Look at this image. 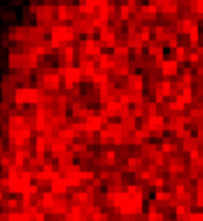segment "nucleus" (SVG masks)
<instances>
[{
    "label": "nucleus",
    "instance_id": "1",
    "mask_svg": "<svg viewBox=\"0 0 203 221\" xmlns=\"http://www.w3.org/2000/svg\"><path fill=\"white\" fill-rule=\"evenodd\" d=\"M53 188H55V191H56V190H58V191H63V190H65V183H63V182H58V180H56V182H53Z\"/></svg>",
    "mask_w": 203,
    "mask_h": 221
}]
</instances>
